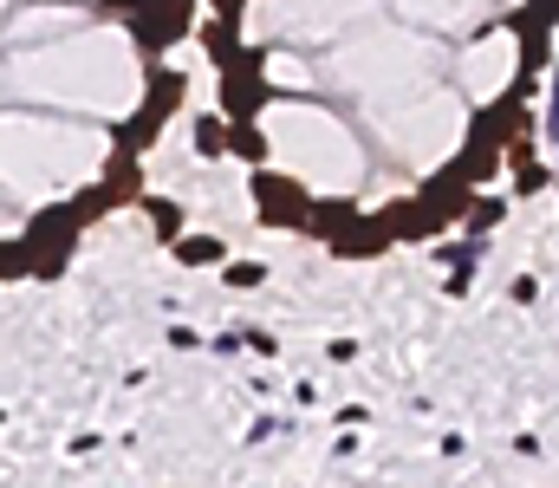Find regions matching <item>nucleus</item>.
<instances>
[{"instance_id":"7ed1b4c3","label":"nucleus","mask_w":559,"mask_h":488,"mask_svg":"<svg viewBox=\"0 0 559 488\" xmlns=\"http://www.w3.org/2000/svg\"><path fill=\"white\" fill-rule=\"evenodd\" d=\"M195 7L202 0H124L118 13H124L131 46H138L143 59H163V52H176L195 33Z\"/></svg>"},{"instance_id":"ddd939ff","label":"nucleus","mask_w":559,"mask_h":488,"mask_svg":"<svg viewBox=\"0 0 559 488\" xmlns=\"http://www.w3.org/2000/svg\"><path fill=\"white\" fill-rule=\"evenodd\" d=\"M105 189H111V202L124 209V202H143V163H138V151H118L111 144V163H105V176H98Z\"/></svg>"},{"instance_id":"4468645a","label":"nucleus","mask_w":559,"mask_h":488,"mask_svg":"<svg viewBox=\"0 0 559 488\" xmlns=\"http://www.w3.org/2000/svg\"><path fill=\"white\" fill-rule=\"evenodd\" d=\"M508 176H514V195H540L554 182V169L534 157V138H514L508 144Z\"/></svg>"},{"instance_id":"f3484780","label":"nucleus","mask_w":559,"mask_h":488,"mask_svg":"<svg viewBox=\"0 0 559 488\" xmlns=\"http://www.w3.org/2000/svg\"><path fill=\"white\" fill-rule=\"evenodd\" d=\"M228 157H241L248 169L267 163V131H261V118H228Z\"/></svg>"},{"instance_id":"412c9836","label":"nucleus","mask_w":559,"mask_h":488,"mask_svg":"<svg viewBox=\"0 0 559 488\" xmlns=\"http://www.w3.org/2000/svg\"><path fill=\"white\" fill-rule=\"evenodd\" d=\"M222 281H228L235 294H254V287L267 281V267H261V261H222Z\"/></svg>"},{"instance_id":"a211bd4d","label":"nucleus","mask_w":559,"mask_h":488,"mask_svg":"<svg viewBox=\"0 0 559 488\" xmlns=\"http://www.w3.org/2000/svg\"><path fill=\"white\" fill-rule=\"evenodd\" d=\"M176 261L182 267H222L228 261V241L222 235H176Z\"/></svg>"},{"instance_id":"dca6fc26","label":"nucleus","mask_w":559,"mask_h":488,"mask_svg":"<svg viewBox=\"0 0 559 488\" xmlns=\"http://www.w3.org/2000/svg\"><path fill=\"white\" fill-rule=\"evenodd\" d=\"M189 144H195V157L202 163L228 157V111H202V118L189 124Z\"/></svg>"},{"instance_id":"9b49d317","label":"nucleus","mask_w":559,"mask_h":488,"mask_svg":"<svg viewBox=\"0 0 559 488\" xmlns=\"http://www.w3.org/2000/svg\"><path fill=\"white\" fill-rule=\"evenodd\" d=\"M195 33H202V52H209V66H215V72H222V66H235V59H241V46H248V39H241V13H209Z\"/></svg>"},{"instance_id":"2eb2a0df","label":"nucleus","mask_w":559,"mask_h":488,"mask_svg":"<svg viewBox=\"0 0 559 488\" xmlns=\"http://www.w3.org/2000/svg\"><path fill=\"white\" fill-rule=\"evenodd\" d=\"M143 215H150V235H156L163 248H176V235H182L189 209H182L176 195H143Z\"/></svg>"},{"instance_id":"f257e3e1","label":"nucleus","mask_w":559,"mask_h":488,"mask_svg":"<svg viewBox=\"0 0 559 488\" xmlns=\"http://www.w3.org/2000/svg\"><path fill=\"white\" fill-rule=\"evenodd\" d=\"M182 105H189V72L182 66H143V98L124 124H111V144L138 151V157L156 151L163 131H169V118H182Z\"/></svg>"},{"instance_id":"1a4fd4ad","label":"nucleus","mask_w":559,"mask_h":488,"mask_svg":"<svg viewBox=\"0 0 559 488\" xmlns=\"http://www.w3.org/2000/svg\"><path fill=\"white\" fill-rule=\"evenodd\" d=\"M384 248H397V241H391V228H384L378 215H358L352 228H338V235L325 241V254H332V261H378Z\"/></svg>"},{"instance_id":"20e7f679","label":"nucleus","mask_w":559,"mask_h":488,"mask_svg":"<svg viewBox=\"0 0 559 488\" xmlns=\"http://www.w3.org/2000/svg\"><path fill=\"white\" fill-rule=\"evenodd\" d=\"M267 98H274V85H267V52H261V46H241V59L215 72V111H228V118H261Z\"/></svg>"},{"instance_id":"423d86ee","label":"nucleus","mask_w":559,"mask_h":488,"mask_svg":"<svg viewBox=\"0 0 559 488\" xmlns=\"http://www.w3.org/2000/svg\"><path fill=\"white\" fill-rule=\"evenodd\" d=\"M554 26H559V0H527L521 13H508V33L521 46V79H540L554 66Z\"/></svg>"},{"instance_id":"5701e85b","label":"nucleus","mask_w":559,"mask_h":488,"mask_svg":"<svg viewBox=\"0 0 559 488\" xmlns=\"http://www.w3.org/2000/svg\"><path fill=\"white\" fill-rule=\"evenodd\" d=\"M202 7H209V13H241L248 0H202Z\"/></svg>"},{"instance_id":"aec40b11","label":"nucleus","mask_w":559,"mask_h":488,"mask_svg":"<svg viewBox=\"0 0 559 488\" xmlns=\"http://www.w3.org/2000/svg\"><path fill=\"white\" fill-rule=\"evenodd\" d=\"M72 209H79V222H85V228H98L105 215H118V202H111V189H105V182L79 189V195H72Z\"/></svg>"},{"instance_id":"f8f14e48","label":"nucleus","mask_w":559,"mask_h":488,"mask_svg":"<svg viewBox=\"0 0 559 488\" xmlns=\"http://www.w3.org/2000/svg\"><path fill=\"white\" fill-rule=\"evenodd\" d=\"M365 209L352 202V195H312V209H306V228L299 235H312V241H332L338 228H352Z\"/></svg>"},{"instance_id":"0eeeda50","label":"nucleus","mask_w":559,"mask_h":488,"mask_svg":"<svg viewBox=\"0 0 559 488\" xmlns=\"http://www.w3.org/2000/svg\"><path fill=\"white\" fill-rule=\"evenodd\" d=\"M417 202L429 209V222H436V228H462V215H468V202H475V182H468L455 163H442V169H429V176H423Z\"/></svg>"},{"instance_id":"39448f33","label":"nucleus","mask_w":559,"mask_h":488,"mask_svg":"<svg viewBox=\"0 0 559 488\" xmlns=\"http://www.w3.org/2000/svg\"><path fill=\"white\" fill-rule=\"evenodd\" d=\"M248 195H254V215H261V228H306L312 189H306L299 176L254 163V169H248Z\"/></svg>"},{"instance_id":"4be33fe9","label":"nucleus","mask_w":559,"mask_h":488,"mask_svg":"<svg viewBox=\"0 0 559 488\" xmlns=\"http://www.w3.org/2000/svg\"><path fill=\"white\" fill-rule=\"evenodd\" d=\"M0 281H26V241H0Z\"/></svg>"},{"instance_id":"6ab92c4d","label":"nucleus","mask_w":559,"mask_h":488,"mask_svg":"<svg viewBox=\"0 0 559 488\" xmlns=\"http://www.w3.org/2000/svg\"><path fill=\"white\" fill-rule=\"evenodd\" d=\"M501 215H508V202H501V195H481V189H475V202H468L462 228H468V235H495V228H501Z\"/></svg>"},{"instance_id":"6e6552de","label":"nucleus","mask_w":559,"mask_h":488,"mask_svg":"<svg viewBox=\"0 0 559 488\" xmlns=\"http://www.w3.org/2000/svg\"><path fill=\"white\" fill-rule=\"evenodd\" d=\"M449 163H455V169H462V176H468L475 189H488V182H495V176L508 169V144H501L495 131H481V124L468 118V138H462V151H455Z\"/></svg>"},{"instance_id":"9d476101","label":"nucleus","mask_w":559,"mask_h":488,"mask_svg":"<svg viewBox=\"0 0 559 488\" xmlns=\"http://www.w3.org/2000/svg\"><path fill=\"white\" fill-rule=\"evenodd\" d=\"M378 222L391 228V241H397V248H423V241H436V235H442V228L429 222V209H423L417 195H397V202H384V209H378Z\"/></svg>"},{"instance_id":"b1692460","label":"nucleus","mask_w":559,"mask_h":488,"mask_svg":"<svg viewBox=\"0 0 559 488\" xmlns=\"http://www.w3.org/2000/svg\"><path fill=\"white\" fill-rule=\"evenodd\" d=\"M547 131H554V138H559V85H554V124H547Z\"/></svg>"},{"instance_id":"f03ea898","label":"nucleus","mask_w":559,"mask_h":488,"mask_svg":"<svg viewBox=\"0 0 559 488\" xmlns=\"http://www.w3.org/2000/svg\"><path fill=\"white\" fill-rule=\"evenodd\" d=\"M79 235H85L79 209H72V202H46V209L20 228V241H26V281H59V274L72 267Z\"/></svg>"}]
</instances>
